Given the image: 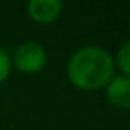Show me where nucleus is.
Returning a JSON list of instances; mask_svg holds the SVG:
<instances>
[{
	"instance_id": "nucleus-2",
	"label": "nucleus",
	"mask_w": 130,
	"mask_h": 130,
	"mask_svg": "<svg viewBox=\"0 0 130 130\" xmlns=\"http://www.w3.org/2000/svg\"><path fill=\"white\" fill-rule=\"evenodd\" d=\"M11 62L22 73H27V75L39 73L46 66V50L43 48V45L34 43V41L22 43L14 50Z\"/></svg>"
},
{
	"instance_id": "nucleus-3",
	"label": "nucleus",
	"mask_w": 130,
	"mask_h": 130,
	"mask_svg": "<svg viewBox=\"0 0 130 130\" xmlns=\"http://www.w3.org/2000/svg\"><path fill=\"white\" fill-rule=\"evenodd\" d=\"M27 13L32 22L50 25L62 13V0H27Z\"/></svg>"
},
{
	"instance_id": "nucleus-5",
	"label": "nucleus",
	"mask_w": 130,
	"mask_h": 130,
	"mask_svg": "<svg viewBox=\"0 0 130 130\" xmlns=\"http://www.w3.org/2000/svg\"><path fill=\"white\" fill-rule=\"evenodd\" d=\"M114 64L119 68L121 75L130 77V39L125 41L119 48H118V55L114 59Z\"/></svg>"
},
{
	"instance_id": "nucleus-6",
	"label": "nucleus",
	"mask_w": 130,
	"mask_h": 130,
	"mask_svg": "<svg viewBox=\"0 0 130 130\" xmlns=\"http://www.w3.org/2000/svg\"><path fill=\"white\" fill-rule=\"evenodd\" d=\"M11 70H13V62H11V57L9 54L0 46V84L6 82L11 75Z\"/></svg>"
},
{
	"instance_id": "nucleus-4",
	"label": "nucleus",
	"mask_w": 130,
	"mask_h": 130,
	"mask_svg": "<svg viewBox=\"0 0 130 130\" xmlns=\"http://www.w3.org/2000/svg\"><path fill=\"white\" fill-rule=\"evenodd\" d=\"M105 94L112 107L119 110L130 109V77L114 75L110 82L105 86Z\"/></svg>"
},
{
	"instance_id": "nucleus-1",
	"label": "nucleus",
	"mask_w": 130,
	"mask_h": 130,
	"mask_svg": "<svg viewBox=\"0 0 130 130\" xmlns=\"http://www.w3.org/2000/svg\"><path fill=\"white\" fill-rule=\"evenodd\" d=\"M114 57L102 46L78 48L68 61V80L80 91L103 89L114 77Z\"/></svg>"
}]
</instances>
